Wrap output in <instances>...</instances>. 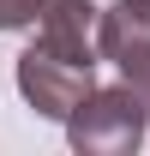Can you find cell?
Instances as JSON below:
<instances>
[{"label": "cell", "instance_id": "obj_1", "mask_svg": "<svg viewBox=\"0 0 150 156\" xmlns=\"http://www.w3.org/2000/svg\"><path fill=\"white\" fill-rule=\"evenodd\" d=\"M96 48L90 36H48L30 30V48L18 54V96L42 120H66L96 90Z\"/></svg>", "mask_w": 150, "mask_h": 156}, {"label": "cell", "instance_id": "obj_3", "mask_svg": "<svg viewBox=\"0 0 150 156\" xmlns=\"http://www.w3.org/2000/svg\"><path fill=\"white\" fill-rule=\"evenodd\" d=\"M96 48L150 102V0H114L108 12L96 18Z\"/></svg>", "mask_w": 150, "mask_h": 156}, {"label": "cell", "instance_id": "obj_4", "mask_svg": "<svg viewBox=\"0 0 150 156\" xmlns=\"http://www.w3.org/2000/svg\"><path fill=\"white\" fill-rule=\"evenodd\" d=\"M0 30H36V0H0Z\"/></svg>", "mask_w": 150, "mask_h": 156}, {"label": "cell", "instance_id": "obj_2", "mask_svg": "<svg viewBox=\"0 0 150 156\" xmlns=\"http://www.w3.org/2000/svg\"><path fill=\"white\" fill-rule=\"evenodd\" d=\"M144 132H150V102L126 78L120 84H96L66 114V144L78 156H132L144 144Z\"/></svg>", "mask_w": 150, "mask_h": 156}]
</instances>
